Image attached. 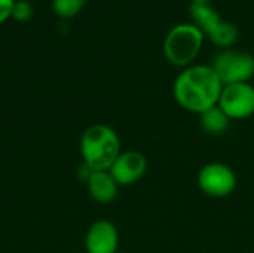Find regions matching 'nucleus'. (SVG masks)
Instances as JSON below:
<instances>
[{"label":"nucleus","instance_id":"20e7f679","mask_svg":"<svg viewBox=\"0 0 254 253\" xmlns=\"http://www.w3.org/2000/svg\"><path fill=\"white\" fill-rule=\"evenodd\" d=\"M211 67L223 85L250 82L254 76V55L243 49H222L213 60Z\"/></svg>","mask_w":254,"mask_h":253},{"label":"nucleus","instance_id":"423d86ee","mask_svg":"<svg viewBox=\"0 0 254 253\" xmlns=\"http://www.w3.org/2000/svg\"><path fill=\"white\" fill-rule=\"evenodd\" d=\"M231 121L247 119L254 115V85L250 82L223 85L219 104Z\"/></svg>","mask_w":254,"mask_h":253},{"label":"nucleus","instance_id":"2eb2a0df","mask_svg":"<svg viewBox=\"0 0 254 253\" xmlns=\"http://www.w3.org/2000/svg\"><path fill=\"white\" fill-rule=\"evenodd\" d=\"M16 0H0V24L6 22L9 18H12L13 4Z\"/></svg>","mask_w":254,"mask_h":253},{"label":"nucleus","instance_id":"4468645a","mask_svg":"<svg viewBox=\"0 0 254 253\" xmlns=\"http://www.w3.org/2000/svg\"><path fill=\"white\" fill-rule=\"evenodd\" d=\"M33 16V6L27 0H16L12 10V18L18 22H27Z\"/></svg>","mask_w":254,"mask_h":253},{"label":"nucleus","instance_id":"7ed1b4c3","mask_svg":"<svg viewBox=\"0 0 254 253\" xmlns=\"http://www.w3.org/2000/svg\"><path fill=\"white\" fill-rule=\"evenodd\" d=\"M205 34L193 22H182L174 25L165 34L162 51L165 60L179 69L189 67L195 64L202 45Z\"/></svg>","mask_w":254,"mask_h":253},{"label":"nucleus","instance_id":"ddd939ff","mask_svg":"<svg viewBox=\"0 0 254 253\" xmlns=\"http://www.w3.org/2000/svg\"><path fill=\"white\" fill-rule=\"evenodd\" d=\"M89 0H52L54 12L61 18H71L77 15Z\"/></svg>","mask_w":254,"mask_h":253},{"label":"nucleus","instance_id":"6e6552de","mask_svg":"<svg viewBox=\"0 0 254 253\" xmlns=\"http://www.w3.org/2000/svg\"><path fill=\"white\" fill-rule=\"evenodd\" d=\"M86 253L119 252V231L116 225L107 219L94 221L85 234Z\"/></svg>","mask_w":254,"mask_h":253},{"label":"nucleus","instance_id":"9d476101","mask_svg":"<svg viewBox=\"0 0 254 253\" xmlns=\"http://www.w3.org/2000/svg\"><path fill=\"white\" fill-rule=\"evenodd\" d=\"M189 15L193 24L207 36L213 31L222 21V15L216 10L211 0H190Z\"/></svg>","mask_w":254,"mask_h":253},{"label":"nucleus","instance_id":"f03ea898","mask_svg":"<svg viewBox=\"0 0 254 253\" xmlns=\"http://www.w3.org/2000/svg\"><path fill=\"white\" fill-rule=\"evenodd\" d=\"M121 152L119 134L107 124H92L80 136V155L92 171L110 170Z\"/></svg>","mask_w":254,"mask_h":253},{"label":"nucleus","instance_id":"9b49d317","mask_svg":"<svg viewBox=\"0 0 254 253\" xmlns=\"http://www.w3.org/2000/svg\"><path fill=\"white\" fill-rule=\"evenodd\" d=\"M199 124H201V128L207 134L222 136L228 131V128L231 125V119L219 106H214L199 115Z\"/></svg>","mask_w":254,"mask_h":253},{"label":"nucleus","instance_id":"dca6fc26","mask_svg":"<svg viewBox=\"0 0 254 253\" xmlns=\"http://www.w3.org/2000/svg\"><path fill=\"white\" fill-rule=\"evenodd\" d=\"M116 253H128V252H121V251H119V252H116Z\"/></svg>","mask_w":254,"mask_h":253},{"label":"nucleus","instance_id":"f257e3e1","mask_svg":"<svg viewBox=\"0 0 254 253\" xmlns=\"http://www.w3.org/2000/svg\"><path fill=\"white\" fill-rule=\"evenodd\" d=\"M223 84L211 64H192L174 79L173 97L183 110L199 116L219 104Z\"/></svg>","mask_w":254,"mask_h":253},{"label":"nucleus","instance_id":"f8f14e48","mask_svg":"<svg viewBox=\"0 0 254 253\" xmlns=\"http://www.w3.org/2000/svg\"><path fill=\"white\" fill-rule=\"evenodd\" d=\"M214 46L220 48V49H229V48H234L235 43L238 42L240 39V30L238 27L231 22V21H226L223 19L213 31H210L207 36H205Z\"/></svg>","mask_w":254,"mask_h":253},{"label":"nucleus","instance_id":"1a4fd4ad","mask_svg":"<svg viewBox=\"0 0 254 253\" xmlns=\"http://www.w3.org/2000/svg\"><path fill=\"white\" fill-rule=\"evenodd\" d=\"M89 197L103 206L112 204L119 194V185L113 179L109 170L106 171H92L85 180Z\"/></svg>","mask_w":254,"mask_h":253},{"label":"nucleus","instance_id":"39448f33","mask_svg":"<svg viewBox=\"0 0 254 253\" xmlns=\"http://www.w3.org/2000/svg\"><path fill=\"white\" fill-rule=\"evenodd\" d=\"M199 191L210 198H226L238 185L234 169L225 163H208L202 166L196 176Z\"/></svg>","mask_w":254,"mask_h":253},{"label":"nucleus","instance_id":"f3484780","mask_svg":"<svg viewBox=\"0 0 254 253\" xmlns=\"http://www.w3.org/2000/svg\"><path fill=\"white\" fill-rule=\"evenodd\" d=\"M27 1H30V0H27Z\"/></svg>","mask_w":254,"mask_h":253},{"label":"nucleus","instance_id":"0eeeda50","mask_svg":"<svg viewBox=\"0 0 254 253\" xmlns=\"http://www.w3.org/2000/svg\"><path fill=\"white\" fill-rule=\"evenodd\" d=\"M149 170L147 157L140 151H122L110 167V174L119 186L138 183Z\"/></svg>","mask_w":254,"mask_h":253}]
</instances>
